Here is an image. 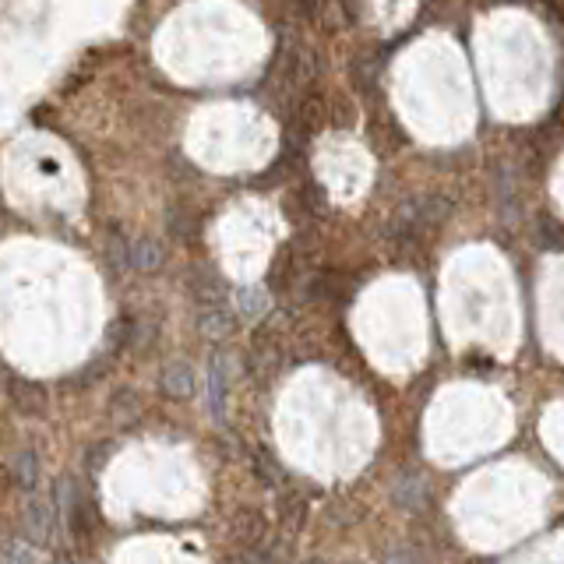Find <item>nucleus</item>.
<instances>
[{
    "label": "nucleus",
    "mask_w": 564,
    "mask_h": 564,
    "mask_svg": "<svg viewBox=\"0 0 564 564\" xmlns=\"http://www.w3.org/2000/svg\"><path fill=\"white\" fill-rule=\"evenodd\" d=\"M307 564H325V561H307Z\"/></svg>",
    "instance_id": "obj_3"
},
{
    "label": "nucleus",
    "mask_w": 564,
    "mask_h": 564,
    "mask_svg": "<svg viewBox=\"0 0 564 564\" xmlns=\"http://www.w3.org/2000/svg\"><path fill=\"white\" fill-rule=\"evenodd\" d=\"M0 564H36V557H32L29 550H8V557Z\"/></svg>",
    "instance_id": "obj_1"
},
{
    "label": "nucleus",
    "mask_w": 564,
    "mask_h": 564,
    "mask_svg": "<svg viewBox=\"0 0 564 564\" xmlns=\"http://www.w3.org/2000/svg\"><path fill=\"white\" fill-rule=\"evenodd\" d=\"M385 564H416V557L409 550H395V554L385 557Z\"/></svg>",
    "instance_id": "obj_2"
}]
</instances>
